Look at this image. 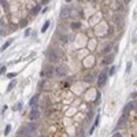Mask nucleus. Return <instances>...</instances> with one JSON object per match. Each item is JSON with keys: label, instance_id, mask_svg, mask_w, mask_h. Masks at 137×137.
Segmentation results:
<instances>
[{"label": "nucleus", "instance_id": "obj_1", "mask_svg": "<svg viewBox=\"0 0 137 137\" xmlns=\"http://www.w3.org/2000/svg\"><path fill=\"white\" fill-rule=\"evenodd\" d=\"M34 130H36V125L29 124L26 126H22V128L18 130V136H30V134L34 133Z\"/></svg>", "mask_w": 137, "mask_h": 137}, {"label": "nucleus", "instance_id": "obj_2", "mask_svg": "<svg viewBox=\"0 0 137 137\" xmlns=\"http://www.w3.org/2000/svg\"><path fill=\"white\" fill-rule=\"evenodd\" d=\"M47 58H48L51 62H56V60H59L60 58H62V52L58 51V50H55V48H51V50L47 51Z\"/></svg>", "mask_w": 137, "mask_h": 137}, {"label": "nucleus", "instance_id": "obj_3", "mask_svg": "<svg viewBox=\"0 0 137 137\" xmlns=\"http://www.w3.org/2000/svg\"><path fill=\"white\" fill-rule=\"evenodd\" d=\"M107 77H108V73H107V68H104V70L100 73L99 78H97V85H99L100 88H103V86L106 85V82H107Z\"/></svg>", "mask_w": 137, "mask_h": 137}, {"label": "nucleus", "instance_id": "obj_4", "mask_svg": "<svg viewBox=\"0 0 137 137\" xmlns=\"http://www.w3.org/2000/svg\"><path fill=\"white\" fill-rule=\"evenodd\" d=\"M40 76L43 77V78H50V77H52L53 76V67H51V66H47V67H44V70L40 73Z\"/></svg>", "mask_w": 137, "mask_h": 137}, {"label": "nucleus", "instance_id": "obj_5", "mask_svg": "<svg viewBox=\"0 0 137 137\" xmlns=\"http://www.w3.org/2000/svg\"><path fill=\"white\" fill-rule=\"evenodd\" d=\"M126 122H128V112H124L122 114V117L119 118V121H118V125H117V130L118 129H121V128H124V126L126 125Z\"/></svg>", "mask_w": 137, "mask_h": 137}, {"label": "nucleus", "instance_id": "obj_6", "mask_svg": "<svg viewBox=\"0 0 137 137\" xmlns=\"http://www.w3.org/2000/svg\"><path fill=\"white\" fill-rule=\"evenodd\" d=\"M134 110H137V100H132V101H129L128 104H126V107L124 108V112L134 111Z\"/></svg>", "mask_w": 137, "mask_h": 137}, {"label": "nucleus", "instance_id": "obj_7", "mask_svg": "<svg viewBox=\"0 0 137 137\" xmlns=\"http://www.w3.org/2000/svg\"><path fill=\"white\" fill-rule=\"evenodd\" d=\"M67 71H68V68H67L66 65H60L59 67L56 68V74H58V76H66Z\"/></svg>", "mask_w": 137, "mask_h": 137}, {"label": "nucleus", "instance_id": "obj_8", "mask_svg": "<svg viewBox=\"0 0 137 137\" xmlns=\"http://www.w3.org/2000/svg\"><path fill=\"white\" fill-rule=\"evenodd\" d=\"M38 117H40V111H38V108H33L30 111V114H29V119L34 121V119H37Z\"/></svg>", "mask_w": 137, "mask_h": 137}, {"label": "nucleus", "instance_id": "obj_9", "mask_svg": "<svg viewBox=\"0 0 137 137\" xmlns=\"http://www.w3.org/2000/svg\"><path fill=\"white\" fill-rule=\"evenodd\" d=\"M70 11H71V8H70V7H65V8H62V11H60V18H67L68 15H70Z\"/></svg>", "mask_w": 137, "mask_h": 137}, {"label": "nucleus", "instance_id": "obj_10", "mask_svg": "<svg viewBox=\"0 0 137 137\" xmlns=\"http://www.w3.org/2000/svg\"><path fill=\"white\" fill-rule=\"evenodd\" d=\"M12 41H14V40H12V38H10V40H8V41H6V43H4V44H3V47H2V48H0V51H2V52H3V51H6V50H7V48H8V47H10V45H11V44H12Z\"/></svg>", "mask_w": 137, "mask_h": 137}, {"label": "nucleus", "instance_id": "obj_11", "mask_svg": "<svg viewBox=\"0 0 137 137\" xmlns=\"http://www.w3.org/2000/svg\"><path fill=\"white\" fill-rule=\"evenodd\" d=\"M112 60H114V56H112V55H107L104 58V60H103V63H104V65H110Z\"/></svg>", "mask_w": 137, "mask_h": 137}, {"label": "nucleus", "instance_id": "obj_12", "mask_svg": "<svg viewBox=\"0 0 137 137\" xmlns=\"http://www.w3.org/2000/svg\"><path fill=\"white\" fill-rule=\"evenodd\" d=\"M37 100H38V95H34V96L32 97V99H30V101H29V104L34 107V106L37 104Z\"/></svg>", "mask_w": 137, "mask_h": 137}, {"label": "nucleus", "instance_id": "obj_13", "mask_svg": "<svg viewBox=\"0 0 137 137\" xmlns=\"http://www.w3.org/2000/svg\"><path fill=\"white\" fill-rule=\"evenodd\" d=\"M17 85V80H12L11 82H10V85H8V88H7V91L10 92V91H12V88Z\"/></svg>", "mask_w": 137, "mask_h": 137}, {"label": "nucleus", "instance_id": "obj_14", "mask_svg": "<svg viewBox=\"0 0 137 137\" xmlns=\"http://www.w3.org/2000/svg\"><path fill=\"white\" fill-rule=\"evenodd\" d=\"M50 21H45V22H44V25H43V28H41V33H44V32H45L47 30V29H48V26H50Z\"/></svg>", "mask_w": 137, "mask_h": 137}, {"label": "nucleus", "instance_id": "obj_15", "mask_svg": "<svg viewBox=\"0 0 137 137\" xmlns=\"http://www.w3.org/2000/svg\"><path fill=\"white\" fill-rule=\"evenodd\" d=\"M99 119H100V118H99V117H96V121H95V124H93V126H92V129L89 130V133H93V130H95V128H96V126H97V125H99Z\"/></svg>", "mask_w": 137, "mask_h": 137}, {"label": "nucleus", "instance_id": "obj_16", "mask_svg": "<svg viewBox=\"0 0 137 137\" xmlns=\"http://www.w3.org/2000/svg\"><path fill=\"white\" fill-rule=\"evenodd\" d=\"M80 26H81L80 22H73L71 23V29H80Z\"/></svg>", "mask_w": 137, "mask_h": 137}, {"label": "nucleus", "instance_id": "obj_17", "mask_svg": "<svg viewBox=\"0 0 137 137\" xmlns=\"http://www.w3.org/2000/svg\"><path fill=\"white\" fill-rule=\"evenodd\" d=\"M4 33H6V26H4L3 23H0V34H2V36H3Z\"/></svg>", "mask_w": 137, "mask_h": 137}, {"label": "nucleus", "instance_id": "obj_18", "mask_svg": "<svg viewBox=\"0 0 137 137\" xmlns=\"http://www.w3.org/2000/svg\"><path fill=\"white\" fill-rule=\"evenodd\" d=\"M10 130H11V125H7V126H6V129H4V134H6V136H8Z\"/></svg>", "mask_w": 137, "mask_h": 137}, {"label": "nucleus", "instance_id": "obj_19", "mask_svg": "<svg viewBox=\"0 0 137 137\" xmlns=\"http://www.w3.org/2000/svg\"><path fill=\"white\" fill-rule=\"evenodd\" d=\"M19 108H22V103H18V104L12 107V110H19Z\"/></svg>", "mask_w": 137, "mask_h": 137}, {"label": "nucleus", "instance_id": "obj_20", "mask_svg": "<svg viewBox=\"0 0 137 137\" xmlns=\"http://www.w3.org/2000/svg\"><path fill=\"white\" fill-rule=\"evenodd\" d=\"M6 68H7L6 66H0V76H2V74H3V73H4V71H6Z\"/></svg>", "mask_w": 137, "mask_h": 137}, {"label": "nucleus", "instance_id": "obj_21", "mask_svg": "<svg viewBox=\"0 0 137 137\" xmlns=\"http://www.w3.org/2000/svg\"><path fill=\"white\" fill-rule=\"evenodd\" d=\"M19 26H21V28H25V26H26V21H25V19H23V21H21Z\"/></svg>", "mask_w": 137, "mask_h": 137}, {"label": "nucleus", "instance_id": "obj_22", "mask_svg": "<svg viewBox=\"0 0 137 137\" xmlns=\"http://www.w3.org/2000/svg\"><path fill=\"white\" fill-rule=\"evenodd\" d=\"M85 81H88V82L93 81V80H92V76H86V77H85Z\"/></svg>", "mask_w": 137, "mask_h": 137}, {"label": "nucleus", "instance_id": "obj_23", "mask_svg": "<svg viewBox=\"0 0 137 137\" xmlns=\"http://www.w3.org/2000/svg\"><path fill=\"white\" fill-rule=\"evenodd\" d=\"M114 73H115V67H111V68H110V73H108V74H110V76H112V74H114Z\"/></svg>", "mask_w": 137, "mask_h": 137}, {"label": "nucleus", "instance_id": "obj_24", "mask_svg": "<svg viewBox=\"0 0 137 137\" xmlns=\"http://www.w3.org/2000/svg\"><path fill=\"white\" fill-rule=\"evenodd\" d=\"M15 76H17V73H10V74H8V78H14Z\"/></svg>", "mask_w": 137, "mask_h": 137}, {"label": "nucleus", "instance_id": "obj_25", "mask_svg": "<svg viewBox=\"0 0 137 137\" xmlns=\"http://www.w3.org/2000/svg\"><path fill=\"white\" fill-rule=\"evenodd\" d=\"M38 10H40V6H37L36 8L33 10V14H37V12H38Z\"/></svg>", "mask_w": 137, "mask_h": 137}, {"label": "nucleus", "instance_id": "obj_26", "mask_svg": "<svg viewBox=\"0 0 137 137\" xmlns=\"http://www.w3.org/2000/svg\"><path fill=\"white\" fill-rule=\"evenodd\" d=\"M126 67H128V68H126V71H130V67H132V63L129 62V63H128V66H126Z\"/></svg>", "mask_w": 137, "mask_h": 137}, {"label": "nucleus", "instance_id": "obj_27", "mask_svg": "<svg viewBox=\"0 0 137 137\" xmlns=\"http://www.w3.org/2000/svg\"><path fill=\"white\" fill-rule=\"evenodd\" d=\"M29 34H30V29H26V32H25V36L28 37V36H29Z\"/></svg>", "mask_w": 137, "mask_h": 137}, {"label": "nucleus", "instance_id": "obj_28", "mask_svg": "<svg viewBox=\"0 0 137 137\" xmlns=\"http://www.w3.org/2000/svg\"><path fill=\"white\" fill-rule=\"evenodd\" d=\"M112 136H114V137H121V134H119V133H117V132H115V133L112 134Z\"/></svg>", "mask_w": 137, "mask_h": 137}, {"label": "nucleus", "instance_id": "obj_29", "mask_svg": "<svg viewBox=\"0 0 137 137\" xmlns=\"http://www.w3.org/2000/svg\"><path fill=\"white\" fill-rule=\"evenodd\" d=\"M47 2H48V0H43V4H47Z\"/></svg>", "mask_w": 137, "mask_h": 137}, {"label": "nucleus", "instance_id": "obj_30", "mask_svg": "<svg viewBox=\"0 0 137 137\" xmlns=\"http://www.w3.org/2000/svg\"><path fill=\"white\" fill-rule=\"evenodd\" d=\"M66 2H67V3H70V2H71V0H66Z\"/></svg>", "mask_w": 137, "mask_h": 137}]
</instances>
